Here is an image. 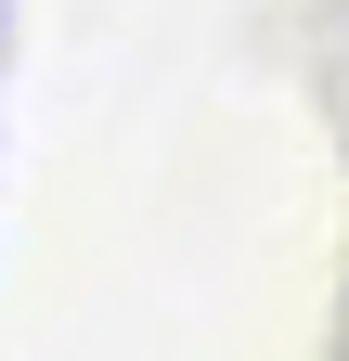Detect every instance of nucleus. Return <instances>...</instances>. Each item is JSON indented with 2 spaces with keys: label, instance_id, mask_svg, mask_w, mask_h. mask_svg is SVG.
Segmentation results:
<instances>
[]
</instances>
